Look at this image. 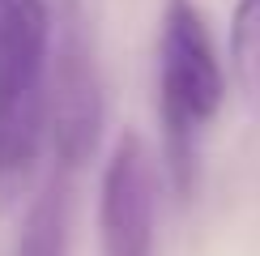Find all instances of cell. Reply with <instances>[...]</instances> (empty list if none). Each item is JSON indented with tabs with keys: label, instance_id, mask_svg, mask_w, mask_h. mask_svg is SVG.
<instances>
[{
	"label": "cell",
	"instance_id": "1",
	"mask_svg": "<svg viewBox=\"0 0 260 256\" xmlns=\"http://www.w3.org/2000/svg\"><path fill=\"white\" fill-rule=\"evenodd\" d=\"M226 73L197 0H167L158 26V120L171 184L183 201L197 192L201 137L218 120Z\"/></svg>",
	"mask_w": 260,
	"mask_h": 256
},
{
	"label": "cell",
	"instance_id": "2",
	"mask_svg": "<svg viewBox=\"0 0 260 256\" xmlns=\"http://www.w3.org/2000/svg\"><path fill=\"white\" fill-rule=\"evenodd\" d=\"M47 141L60 171H77L103 141V81L90 47L69 35L47 69Z\"/></svg>",
	"mask_w": 260,
	"mask_h": 256
},
{
	"label": "cell",
	"instance_id": "3",
	"mask_svg": "<svg viewBox=\"0 0 260 256\" xmlns=\"http://www.w3.org/2000/svg\"><path fill=\"white\" fill-rule=\"evenodd\" d=\"M99 248L103 256H154V167L133 128L111 145L99 179Z\"/></svg>",
	"mask_w": 260,
	"mask_h": 256
},
{
	"label": "cell",
	"instance_id": "4",
	"mask_svg": "<svg viewBox=\"0 0 260 256\" xmlns=\"http://www.w3.org/2000/svg\"><path fill=\"white\" fill-rule=\"evenodd\" d=\"M17 256H69V179L64 171L43 184L21 218Z\"/></svg>",
	"mask_w": 260,
	"mask_h": 256
},
{
	"label": "cell",
	"instance_id": "5",
	"mask_svg": "<svg viewBox=\"0 0 260 256\" xmlns=\"http://www.w3.org/2000/svg\"><path fill=\"white\" fill-rule=\"evenodd\" d=\"M231 73L243 103L260 111V0H235L231 13Z\"/></svg>",
	"mask_w": 260,
	"mask_h": 256
},
{
	"label": "cell",
	"instance_id": "6",
	"mask_svg": "<svg viewBox=\"0 0 260 256\" xmlns=\"http://www.w3.org/2000/svg\"><path fill=\"white\" fill-rule=\"evenodd\" d=\"M51 9L47 0H0V43H47Z\"/></svg>",
	"mask_w": 260,
	"mask_h": 256
}]
</instances>
